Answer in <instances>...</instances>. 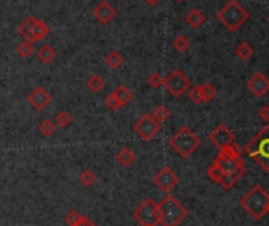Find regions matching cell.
<instances>
[{
  "mask_svg": "<svg viewBox=\"0 0 269 226\" xmlns=\"http://www.w3.org/2000/svg\"><path fill=\"white\" fill-rule=\"evenodd\" d=\"M242 152H246L263 171L269 172V125L260 130L244 146Z\"/></svg>",
  "mask_w": 269,
  "mask_h": 226,
  "instance_id": "cell-1",
  "label": "cell"
},
{
  "mask_svg": "<svg viewBox=\"0 0 269 226\" xmlns=\"http://www.w3.org/2000/svg\"><path fill=\"white\" fill-rule=\"evenodd\" d=\"M159 211V225L162 226H179L187 219L188 211L179 203V199L167 195L160 203H157Z\"/></svg>",
  "mask_w": 269,
  "mask_h": 226,
  "instance_id": "cell-2",
  "label": "cell"
},
{
  "mask_svg": "<svg viewBox=\"0 0 269 226\" xmlns=\"http://www.w3.org/2000/svg\"><path fill=\"white\" fill-rule=\"evenodd\" d=\"M268 203H269V193L262 185H254L239 201L241 207L254 220H262L266 215Z\"/></svg>",
  "mask_w": 269,
  "mask_h": 226,
  "instance_id": "cell-3",
  "label": "cell"
},
{
  "mask_svg": "<svg viewBox=\"0 0 269 226\" xmlns=\"http://www.w3.org/2000/svg\"><path fill=\"white\" fill-rule=\"evenodd\" d=\"M170 146L179 156L188 158V156H192L193 152L201 146V139H199V136L192 128L182 127L170 138Z\"/></svg>",
  "mask_w": 269,
  "mask_h": 226,
  "instance_id": "cell-4",
  "label": "cell"
},
{
  "mask_svg": "<svg viewBox=\"0 0 269 226\" xmlns=\"http://www.w3.org/2000/svg\"><path fill=\"white\" fill-rule=\"evenodd\" d=\"M217 19L230 32H236L249 21V11L239 2H236V0H230V2L217 13Z\"/></svg>",
  "mask_w": 269,
  "mask_h": 226,
  "instance_id": "cell-5",
  "label": "cell"
},
{
  "mask_svg": "<svg viewBox=\"0 0 269 226\" xmlns=\"http://www.w3.org/2000/svg\"><path fill=\"white\" fill-rule=\"evenodd\" d=\"M163 85L173 97L179 98L190 89V79L180 70H173V72L163 79Z\"/></svg>",
  "mask_w": 269,
  "mask_h": 226,
  "instance_id": "cell-6",
  "label": "cell"
},
{
  "mask_svg": "<svg viewBox=\"0 0 269 226\" xmlns=\"http://www.w3.org/2000/svg\"><path fill=\"white\" fill-rule=\"evenodd\" d=\"M160 130H162V124H159L152 117V114H146L133 124V132L143 141H151V139H154L160 133Z\"/></svg>",
  "mask_w": 269,
  "mask_h": 226,
  "instance_id": "cell-7",
  "label": "cell"
},
{
  "mask_svg": "<svg viewBox=\"0 0 269 226\" xmlns=\"http://www.w3.org/2000/svg\"><path fill=\"white\" fill-rule=\"evenodd\" d=\"M132 217L140 225H159L157 203L152 198H147L132 212Z\"/></svg>",
  "mask_w": 269,
  "mask_h": 226,
  "instance_id": "cell-8",
  "label": "cell"
},
{
  "mask_svg": "<svg viewBox=\"0 0 269 226\" xmlns=\"http://www.w3.org/2000/svg\"><path fill=\"white\" fill-rule=\"evenodd\" d=\"M214 164L225 174H238L241 177L246 174V163L242 160V156L241 158H231V156H227L220 152L214 160Z\"/></svg>",
  "mask_w": 269,
  "mask_h": 226,
  "instance_id": "cell-9",
  "label": "cell"
},
{
  "mask_svg": "<svg viewBox=\"0 0 269 226\" xmlns=\"http://www.w3.org/2000/svg\"><path fill=\"white\" fill-rule=\"evenodd\" d=\"M178 182H179L178 174L168 166H163L154 177V184L157 185L162 191H165V193H168V191H171L173 188H175L178 185Z\"/></svg>",
  "mask_w": 269,
  "mask_h": 226,
  "instance_id": "cell-10",
  "label": "cell"
},
{
  "mask_svg": "<svg viewBox=\"0 0 269 226\" xmlns=\"http://www.w3.org/2000/svg\"><path fill=\"white\" fill-rule=\"evenodd\" d=\"M207 176L211 177L212 182H215V184H219L222 188L225 190H230L233 188L234 185L238 184V180L241 179V176H238V174H225L222 172L219 168L215 166V164L212 163L209 168H207Z\"/></svg>",
  "mask_w": 269,
  "mask_h": 226,
  "instance_id": "cell-11",
  "label": "cell"
},
{
  "mask_svg": "<svg viewBox=\"0 0 269 226\" xmlns=\"http://www.w3.org/2000/svg\"><path fill=\"white\" fill-rule=\"evenodd\" d=\"M51 100H53V97H51L49 92L45 89V87H41V85L35 87V89H33L27 95V101L32 104V108L35 109V111H38V112L45 111L49 106Z\"/></svg>",
  "mask_w": 269,
  "mask_h": 226,
  "instance_id": "cell-12",
  "label": "cell"
},
{
  "mask_svg": "<svg viewBox=\"0 0 269 226\" xmlns=\"http://www.w3.org/2000/svg\"><path fill=\"white\" fill-rule=\"evenodd\" d=\"M209 141L215 146L219 147V149H223V147L230 146L231 143H234V135L231 130L227 127V125H219L215 130L209 133Z\"/></svg>",
  "mask_w": 269,
  "mask_h": 226,
  "instance_id": "cell-13",
  "label": "cell"
},
{
  "mask_svg": "<svg viewBox=\"0 0 269 226\" xmlns=\"http://www.w3.org/2000/svg\"><path fill=\"white\" fill-rule=\"evenodd\" d=\"M247 89L258 98L265 97L269 92V77L263 73H255L247 81Z\"/></svg>",
  "mask_w": 269,
  "mask_h": 226,
  "instance_id": "cell-14",
  "label": "cell"
},
{
  "mask_svg": "<svg viewBox=\"0 0 269 226\" xmlns=\"http://www.w3.org/2000/svg\"><path fill=\"white\" fill-rule=\"evenodd\" d=\"M116 14H117L116 8L112 6L108 0H103V2H100L97 6L93 8V17L103 25L109 24L116 17Z\"/></svg>",
  "mask_w": 269,
  "mask_h": 226,
  "instance_id": "cell-15",
  "label": "cell"
},
{
  "mask_svg": "<svg viewBox=\"0 0 269 226\" xmlns=\"http://www.w3.org/2000/svg\"><path fill=\"white\" fill-rule=\"evenodd\" d=\"M49 32H51V30H49V27H48V24L40 21V19H37L35 24H33L32 32H30V37L27 38V41H30V43H38L40 40L46 38L48 35H49Z\"/></svg>",
  "mask_w": 269,
  "mask_h": 226,
  "instance_id": "cell-16",
  "label": "cell"
},
{
  "mask_svg": "<svg viewBox=\"0 0 269 226\" xmlns=\"http://www.w3.org/2000/svg\"><path fill=\"white\" fill-rule=\"evenodd\" d=\"M206 22V16L201 13L198 8H192L187 14H185V24L190 25L192 29H199L201 25Z\"/></svg>",
  "mask_w": 269,
  "mask_h": 226,
  "instance_id": "cell-17",
  "label": "cell"
},
{
  "mask_svg": "<svg viewBox=\"0 0 269 226\" xmlns=\"http://www.w3.org/2000/svg\"><path fill=\"white\" fill-rule=\"evenodd\" d=\"M35 54H37L40 62H43V64H51V62H53V60L56 59L57 52H56V49L51 46V45H43V46H40L38 49H35Z\"/></svg>",
  "mask_w": 269,
  "mask_h": 226,
  "instance_id": "cell-18",
  "label": "cell"
},
{
  "mask_svg": "<svg viewBox=\"0 0 269 226\" xmlns=\"http://www.w3.org/2000/svg\"><path fill=\"white\" fill-rule=\"evenodd\" d=\"M112 93H114V97L117 98L120 108H125L127 104L133 100V92L130 90L127 85H117L116 90L112 92Z\"/></svg>",
  "mask_w": 269,
  "mask_h": 226,
  "instance_id": "cell-19",
  "label": "cell"
},
{
  "mask_svg": "<svg viewBox=\"0 0 269 226\" xmlns=\"http://www.w3.org/2000/svg\"><path fill=\"white\" fill-rule=\"evenodd\" d=\"M116 158H117V161L120 164H122V166L128 168L136 161V155H135V152L132 149H130V147H122V149L117 152Z\"/></svg>",
  "mask_w": 269,
  "mask_h": 226,
  "instance_id": "cell-20",
  "label": "cell"
},
{
  "mask_svg": "<svg viewBox=\"0 0 269 226\" xmlns=\"http://www.w3.org/2000/svg\"><path fill=\"white\" fill-rule=\"evenodd\" d=\"M86 85H88V89H89L90 92L100 93L103 89H105L106 82H105V79H103L100 75H92L89 79H88V82H86Z\"/></svg>",
  "mask_w": 269,
  "mask_h": 226,
  "instance_id": "cell-21",
  "label": "cell"
},
{
  "mask_svg": "<svg viewBox=\"0 0 269 226\" xmlns=\"http://www.w3.org/2000/svg\"><path fill=\"white\" fill-rule=\"evenodd\" d=\"M105 62L111 70H119L124 64V57L119 54L117 51H109L106 57H105Z\"/></svg>",
  "mask_w": 269,
  "mask_h": 226,
  "instance_id": "cell-22",
  "label": "cell"
},
{
  "mask_svg": "<svg viewBox=\"0 0 269 226\" xmlns=\"http://www.w3.org/2000/svg\"><path fill=\"white\" fill-rule=\"evenodd\" d=\"M37 19H38V17H35V16H29L27 19H24V21L21 22L18 32H19V35H21V37H22L24 40H27V38L30 37L32 27H33V24H35Z\"/></svg>",
  "mask_w": 269,
  "mask_h": 226,
  "instance_id": "cell-23",
  "label": "cell"
},
{
  "mask_svg": "<svg viewBox=\"0 0 269 226\" xmlns=\"http://www.w3.org/2000/svg\"><path fill=\"white\" fill-rule=\"evenodd\" d=\"M234 54H236L242 60H247V59H250L252 56H254V46L249 45L247 41H242L241 45H238L236 49H234Z\"/></svg>",
  "mask_w": 269,
  "mask_h": 226,
  "instance_id": "cell-24",
  "label": "cell"
},
{
  "mask_svg": "<svg viewBox=\"0 0 269 226\" xmlns=\"http://www.w3.org/2000/svg\"><path fill=\"white\" fill-rule=\"evenodd\" d=\"M56 128H57V125H56V122L54 120H51V119H46V120H43L41 124L38 125V132L43 135V136H53L54 133H56Z\"/></svg>",
  "mask_w": 269,
  "mask_h": 226,
  "instance_id": "cell-25",
  "label": "cell"
},
{
  "mask_svg": "<svg viewBox=\"0 0 269 226\" xmlns=\"http://www.w3.org/2000/svg\"><path fill=\"white\" fill-rule=\"evenodd\" d=\"M190 101H193L195 104H203L204 98H203V92H201V85H190V89L187 90Z\"/></svg>",
  "mask_w": 269,
  "mask_h": 226,
  "instance_id": "cell-26",
  "label": "cell"
},
{
  "mask_svg": "<svg viewBox=\"0 0 269 226\" xmlns=\"http://www.w3.org/2000/svg\"><path fill=\"white\" fill-rule=\"evenodd\" d=\"M201 92H203V98L204 103H209L217 97V89L211 84V82H204L201 84Z\"/></svg>",
  "mask_w": 269,
  "mask_h": 226,
  "instance_id": "cell-27",
  "label": "cell"
},
{
  "mask_svg": "<svg viewBox=\"0 0 269 226\" xmlns=\"http://www.w3.org/2000/svg\"><path fill=\"white\" fill-rule=\"evenodd\" d=\"M95 180H97V174L90 169H84L81 174H80V182L84 185V187H92L95 184Z\"/></svg>",
  "mask_w": 269,
  "mask_h": 226,
  "instance_id": "cell-28",
  "label": "cell"
},
{
  "mask_svg": "<svg viewBox=\"0 0 269 226\" xmlns=\"http://www.w3.org/2000/svg\"><path fill=\"white\" fill-rule=\"evenodd\" d=\"M173 48L179 52H185L190 48V40L185 37V35H178V37L173 40Z\"/></svg>",
  "mask_w": 269,
  "mask_h": 226,
  "instance_id": "cell-29",
  "label": "cell"
},
{
  "mask_svg": "<svg viewBox=\"0 0 269 226\" xmlns=\"http://www.w3.org/2000/svg\"><path fill=\"white\" fill-rule=\"evenodd\" d=\"M220 152L227 156H231V158H241L242 156V149L236 143H231L230 146L223 147V149H220Z\"/></svg>",
  "mask_w": 269,
  "mask_h": 226,
  "instance_id": "cell-30",
  "label": "cell"
},
{
  "mask_svg": "<svg viewBox=\"0 0 269 226\" xmlns=\"http://www.w3.org/2000/svg\"><path fill=\"white\" fill-rule=\"evenodd\" d=\"M152 117L159 122V124H163V122H167L168 119H170V109L167 108V106H157L154 109V112H152Z\"/></svg>",
  "mask_w": 269,
  "mask_h": 226,
  "instance_id": "cell-31",
  "label": "cell"
},
{
  "mask_svg": "<svg viewBox=\"0 0 269 226\" xmlns=\"http://www.w3.org/2000/svg\"><path fill=\"white\" fill-rule=\"evenodd\" d=\"M33 52H35V49H33V43L24 40L21 45H18V54L22 57V59H29Z\"/></svg>",
  "mask_w": 269,
  "mask_h": 226,
  "instance_id": "cell-32",
  "label": "cell"
},
{
  "mask_svg": "<svg viewBox=\"0 0 269 226\" xmlns=\"http://www.w3.org/2000/svg\"><path fill=\"white\" fill-rule=\"evenodd\" d=\"M54 122H56V125H57V127H60V128H67V127H70V124H72V116L68 114L67 111H60L59 114L56 116Z\"/></svg>",
  "mask_w": 269,
  "mask_h": 226,
  "instance_id": "cell-33",
  "label": "cell"
},
{
  "mask_svg": "<svg viewBox=\"0 0 269 226\" xmlns=\"http://www.w3.org/2000/svg\"><path fill=\"white\" fill-rule=\"evenodd\" d=\"M147 85L152 87V89H159L160 85H163V76L160 73H152L147 77Z\"/></svg>",
  "mask_w": 269,
  "mask_h": 226,
  "instance_id": "cell-34",
  "label": "cell"
},
{
  "mask_svg": "<svg viewBox=\"0 0 269 226\" xmlns=\"http://www.w3.org/2000/svg\"><path fill=\"white\" fill-rule=\"evenodd\" d=\"M80 220H81V214L78 212V211H70L65 215V223L68 226H76Z\"/></svg>",
  "mask_w": 269,
  "mask_h": 226,
  "instance_id": "cell-35",
  "label": "cell"
},
{
  "mask_svg": "<svg viewBox=\"0 0 269 226\" xmlns=\"http://www.w3.org/2000/svg\"><path fill=\"white\" fill-rule=\"evenodd\" d=\"M105 104H106V108L111 109V111H117V109H120V104H119L117 98L114 97V93L108 95L106 100H105Z\"/></svg>",
  "mask_w": 269,
  "mask_h": 226,
  "instance_id": "cell-36",
  "label": "cell"
},
{
  "mask_svg": "<svg viewBox=\"0 0 269 226\" xmlns=\"http://www.w3.org/2000/svg\"><path fill=\"white\" fill-rule=\"evenodd\" d=\"M258 117L262 119L263 122H266V124H269V106H268V104H265V106L260 108Z\"/></svg>",
  "mask_w": 269,
  "mask_h": 226,
  "instance_id": "cell-37",
  "label": "cell"
},
{
  "mask_svg": "<svg viewBox=\"0 0 269 226\" xmlns=\"http://www.w3.org/2000/svg\"><path fill=\"white\" fill-rule=\"evenodd\" d=\"M76 226H97V225H95V223L89 219V217L81 215V220L78 222V225H76Z\"/></svg>",
  "mask_w": 269,
  "mask_h": 226,
  "instance_id": "cell-38",
  "label": "cell"
},
{
  "mask_svg": "<svg viewBox=\"0 0 269 226\" xmlns=\"http://www.w3.org/2000/svg\"><path fill=\"white\" fill-rule=\"evenodd\" d=\"M146 3H147V5H151V6H155V5H159V3H160V0H146Z\"/></svg>",
  "mask_w": 269,
  "mask_h": 226,
  "instance_id": "cell-39",
  "label": "cell"
},
{
  "mask_svg": "<svg viewBox=\"0 0 269 226\" xmlns=\"http://www.w3.org/2000/svg\"><path fill=\"white\" fill-rule=\"evenodd\" d=\"M140 226H157V225H140Z\"/></svg>",
  "mask_w": 269,
  "mask_h": 226,
  "instance_id": "cell-40",
  "label": "cell"
},
{
  "mask_svg": "<svg viewBox=\"0 0 269 226\" xmlns=\"http://www.w3.org/2000/svg\"><path fill=\"white\" fill-rule=\"evenodd\" d=\"M268 215H269V203H268V212H266Z\"/></svg>",
  "mask_w": 269,
  "mask_h": 226,
  "instance_id": "cell-41",
  "label": "cell"
},
{
  "mask_svg": "<svg viewBox=\"0 0 269 226\" xmlns=\"http://www.w3.org/2000/svg\"><path fill=\"white\" fill-rule=\"evenodd\" d=\"M176 2H182V0H176Z\"/></svg>",
  "mask_w": 269,
  "mask_h": 226,
  "instance_id": "cell-42",
  "label": "cell"
}]
</instances>
